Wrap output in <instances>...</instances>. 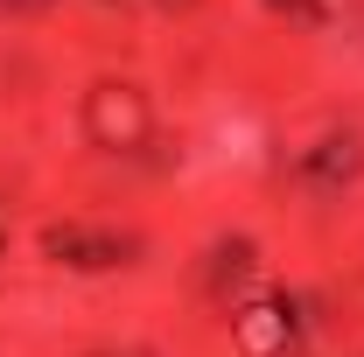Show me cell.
Returning <instances> with one entry per match:
<instances>
[{
  "mask_svg": "<svg viewBox=\"0 0 364 357\" xmlns=\"http://www.w3.org/2000/svg\"><path fill=\"white\" fill-rule=\"evenodd\" d=\"M85 134L98 140V147H112V154L140 147V140H147V98H140L134 85H98L85 98Z\"/></svg>",
  "mask_w": 364,
  "mask_h": 357,
  "instance_id": "1",
  "label": "cell"
},
{
  "mask_svg": "<svg viewBox=\"0 0 364 357\" xmlns=\"http://www.w3.org/2000/svg\"><path fill=\"white\" fill-rule=\"evenodd\" d=\"M238 351H245V357L287 351V315H280V309H245V315H238Z\"/></svg>",
  "mask_w": 364,
  "mask_h": 357,
  "instance_id": "2",
  "label": "cell"
},
{
  "mask_svg": "<svg viewBox=\"0 0 364 357\" xmlns=\"http://www.w3.org/2000/svg\"><path fill=\"white\" fill-rule=\"evenodd\" d=\"M322 7H336V0H322Z\"/></svg>",
  "mask_w": 364,
  "mask_h": 357,
  "instance_id": "3",
  "label": "cell"
}]
</instances>
